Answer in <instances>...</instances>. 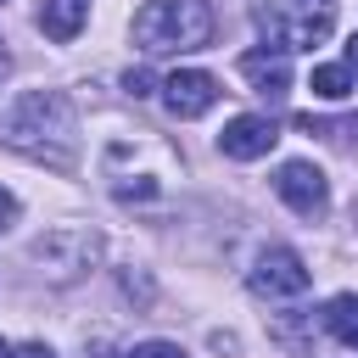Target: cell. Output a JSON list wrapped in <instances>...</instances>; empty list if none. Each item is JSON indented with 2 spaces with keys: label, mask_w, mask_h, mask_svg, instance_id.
<instances>
[{
  "label": "cell",
  "mask_w": 358,
  "mask_h": 358,
  "mask_svg": "<svg viewBox=\"0 0 358 358\" xmlns=\"http://www.w3.org/2000/svg\"><path fill=\"white\" fill-rule=\"evenodd\" d=\"M0 140L28 157V162H45L56 173H67L78 162V112L62 90H28L6 106L0 117Z\"/></svg>",
  "instance_id": "6da1fadb"
},
{
  "label": "cell",
  "mask_w": 358,
  "mask_h": 358,
  "mask_svg": "<svg viewBox=\"0 0 358 358\" xmlns=\"http://www.w3.org/2000/svg\"><path fill=\"white\" fill-rule=\"evenodd\" d=\"M123 90H129L134 101H140V95H151V73H145V67H129V73H123Z\"/></svg>",
  "instance_id": "5bb4252c"
},
{
  "label": "cell",
  "mask_w": 358,
  "mask_h": 358,
  "mask_svg": "<svg viewBox=\"0 0 358 358\" xmlns=\"http://www.w3.org/2000/svg\"><path fill=\"white\" fill-rule=\"evenodd\" d=\"M117 196H123V201H129V196H157V185H151V179H140V185H117Z\"/></svg>",
  "instance_id": "e0dca14e"
},
{
  "label": "cell",
  "mask_w": 358,
  "mask_h": 358,
  "mask_svg": "<svg viewBox=\"0 0 358 358\" xmlns=\"http://www.w3.org/2000/svg\"><path fill=\"white\" fill-rule=\"evenodd\" d=\"M341 67H347V73H352V84H358V34L347 39V56H341Z\"/></svg>",
  "instance_id": "ac0fdd59"
},
{
  "label": "cell",
  "mask_w": 358,
  "mask_h": 358,
  "mask_svg": "<svg viewBox=\"0 0 358 358\" xmlns=\"http://www.w3.org/2000/svg\"><path fill=\"white\" fill-rule=\"evenodd\" d=\"M252 22L274 50H313L336 28V0H252Z\"/></svg>",
  "instance_id": "3957f363"
},
{
  "label": "cell",
  "mask_w": 358,
  "mask_h": 358,
  "mask_svg": "<svg viewBox=\"0 0 358 358\" xmlns=\"http://www.w3.org/2000/svg\"><path fill=\"white\" fill-rule=\"evenodd\" d=\"M241 78H246L257 95L280 101V95L291 90V56H285V50H274V45H263V50H246V56H241Z\"/></svg>",
  "instance_id": "9c48e42d"
},
{
  "label": "cell",
  "mask_w": 358,
  "mask_h": 358,
  "mask_svg": "<svg viewBox=\"0 0 358 358\" xmlns=\"http://www.w3.org/2000/svg\"><path fill=\"white\" fill-rule=\"evenodd\" d=\"M84 22H90V0H45V6H39V34L56 39V45L78 39Z\"/></svg>",
  "instance_id": "30bf717a"
},
{
  "label": "cell",
  "mask_w": 358,
  "mask_h": 358,
  "mask_svg": "<svg viewBox=\"0 0 358 358\" xmlns=\"http://www.w3.org/2000/svg\"><path fill=\"white\" fill-rule=\"evenodd\" d=\"M28 257L39 263V274H45L50 285H73V280H84V274L95 268L101 235L84 229V224H56V229H45V235L28 246Z\"/></svg>",
  "instance_id": "277c9868"
},
{
  "label": "cell",
  "mask_w": 358,
  "mask_h": 358,
  "mask_svg": "<svg viewBox=\"0 0 358 358\" xmlns=\"http://www.w3.org/2000/svg\"><path fill=\"white\" fill-rule=\"evenodd\" d=\"M0 6H6V0H0Z\"/></svg>",
  "instance_id": "7402d4cb"
},
{
  "label": "cell",
  "mask_w": 358,
  "mask_h": 358,
  "mask_svg": "<svg viewBox=\"0 0 358 358\" xmlns=\"http://www.w3.org/2000/svg\"><path fill=\"white\" fill-rule=\"evenodd\" d=\"M308 90H313L319 101H347L358 84H352V73H347L341 62H319V67L308 73Z\"/></svg>",
  "instance_id": "8fae6325"
},
{
  "label": "cell",
  "mask_w": 358,
  "mask_h": 358,
  "mask_svg": "<svg viewBox=\"0 0 358 358\" xmlns=\"http://www.w3.org/2000/svg\"><path fill=\"white\" fill-rule=\"evenodd\" d=\"M324 330H330L336 341L358 347V296H352V291H347V296H330V308H324Z\"/></svg>",
  "instance_id": "7c38bea8"
},
{
  "label": "cell",
  "mask_w": 358,
  "mask_h": 358,
  "mask_svg": "<svg viewBox=\"0 0 358 358\" xmlns=\"http://www.w3.org/2000/svg\"><path fill=\"white\" fill-rule=\"evenodd\" d=\"M213 101H218V78L201 67H179L162 78V106L173 117H201V112H213Z\"/></svg>",
  "instance_id": "52a82bcc"
},
{
  "label": "cell",
  "mask_w": 358,
  "mask_h": 358,
  "mask_svg": "<svg viewBox=\"0 0 358 358\" xmlns=\"http://www.w3.org/2000/svg\"><path fill=\"white\" fill-rule=\"evenodd\" d=\"M207 39H213V6L207 0H145L134 11V45L145 56L201 50Z\"/></svg>",
  "instance_id": "7a4b0ae2"
},
{
  "label": "cell",
  "mask_w": 358,
  "mask_h": 358,
  "mask_svg": "<svg viewBox=\"0 0 358 358\" xmlns=\"http://www.w3.org/2000/svg\"><path fill=\"white\" fill-rule=\"evenodd\" d=\"M123 358H185L173 341H140V347H129Z\"/></svg>",
  "instance_id": "4fadbf2b"
},
{
  "label": "cell",
  "mask_w": 358,
  "mask_h": 358,
  "mask_svg": "<svg viewBox=\"0 0 358 358\" xmlns=\"http://www.w3.org/2000/svg\"><path fill=\"white\" fill-rule=\"evenodd\" d=\"M17 213H22V207H17V196H11L6 185H0V235H6L11 224H17Z\"/></svg>",
  "instance_id": "9a60e30c"
},
{
  "label": "cell",
  "mask_w": 358,
  "mask_h": 358,
  "mask_svg": "<svg viewBox=\"0 0 358 358\" xmlns=\"http://www.w3.org/2000/svg\"><path fill=\"white\" fill-rule=\"evenodd\" d=\"M352 224H358V201H352Z\"/></svg>",
  "instance_id": "44dd1931"
},
{
  "label": "cell",
  "mask_w": 358,
  "mask_h": 358,
  "mask_svg": "<svg viewBox=\"0 0 358 358\" xmlns=\"http://www.w3.org/2000/svg\"><path fill=\"white\" fill-rule=\"evenodd\" d=\"M11 73V50H6V39H0V78Z\"/></svg>",
  "instance_id": "d6986e66"
},
{
  "label": "cell",
  "mask_w": 358,
  "mask_h": 358,
  "mask_svg": "<svg viewBox=\"0 0 358 358\" xmlns=\"http://www.w3.org/2000/svg\"><path fill=\"white\" fill-rule=\"evenodd\" d=\"M274 123L268 117H257V112H241V117H229L224 123V134H218V151L229 157V162H257V157H268L274 151Z\"/></svg>",
  "instance_id": "ba28073f"
},
{
  "label": "cell",
  "mask_w": 358,
  "mask_h": 358,
  "mask_svg": "<svg viewBox=\"0 0 358 358\" xmlns=\"http://www.w3.org/2000/svg\"><path fill=\"white\" fill-rule=\"evenodd\" d=\"M274 190H280V201H285L296 218H324V213H330V179H324L313 162H280Z\"/></svg>",
  "instance_id": "5b68a950"
},
{
  "label": "cell",
  "mask_w": 358,
  "mask_h": 358,
  "mask_svg": "<svg viewBox=\"0 0 358 358\" xmlns=\"http://www.w3.org/2000/svg\"><path fill=\"white\" fill-rule=\"evenodd\" d=\"M308 285H313V274H308V263L291 246L257 252V263H252V291L257 296H302Z\"/></svg>",
  "instance_id": "8992f818"
},
{
  "label": "cell",
  "mask_w": 358,
  "mask_h": 358,
  "mask_svg": "<svg viewBox=\"0 0 358 358\" xmlns=\"http://www.w3.org/2000/svg\"><path fill=\"white\" fill-rule=\"evenodd\" d=\"M0 358H11V347H6V341H0Z\"/></svg>",
  "instance_id": "ffe728a7"
},
{
  "label": "cell",
  "mask_w": 358,
  "mask_h": 358,
  "mask_svg": "<svg viewBox=\"0 0 358 358\" xmlns=\"http://www.w3.org/2000/svg\"><path fill=\"white\" fill-rule=\"evenodd\" d=\"M11 358H56L45 341H22V347H11Z\"/></svg>",
  "instance_id": "2e32d148"
}]
</instances>
